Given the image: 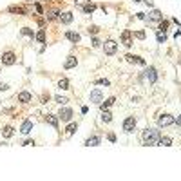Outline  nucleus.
I'll return each mask as SVG.
<instances>
[{"label": "nucleus", "mask_w": 181, "mask_h": 181, "mask_svg": "<svg viewBox=\"0 0 181 181\" xmlns=\"http://www.w3.org/2000/svg\"><path fill=\"white\" fill-rule=\"evenodd\" d=\"M54 102H56V103H60V105H65L69 100H67L65 96H56V98H54Z\"/></svg>", "instance_id": "26"}, {"label": "nucleus", "mask_w": 181, "mask_h": 181, "mask_svg": "<svg viewBox=\"0 0 181 181\" xmlns=\"http://www.w3.org/2000/svg\"><path fill=\"white\" fill-rule=\"evenodd\" d=\"M158 145H161V147H170L172 145V138H167V136L163 138V136H161L160 141H158Z\"/></svg>", "instance_id": "19"}, {"label": "nucleus", "mask_w": 181, "mask_h": 181, "mask_svg": "<svg viewBox=\"0 0 181 181\" xmlns=\"http://www.w3.org/2000/svg\"><path fill=\"white\" fill-rule=\"evenodd\" d=\"M134 127H136V118L134 116L125 118V121H123V130H125V132H132Z\"/></svg>", "instance_id": "5"}, {"label": "nucleus", "mask_w": 181, "mask_h": 181, "mask_svg": "<svg viewBox=\"0 0 181 181\" xmlns=\"http://www.w3.org/2000/svg\"><path fill=\"white\" fill-rule=\"evenodd\" d=\"M58 89H62V91H67V89H69V80H67V78H62V80L58 82Z\"/></svg>", "instance_id": "22"}, {"label": "nucleus", "mask_w": 181, "mask_h": 181, "mask_svg": "<svg viewBox=\"0 0 181 181\" xmlns=\"http://www.w3.org/2000/svg\"><path fill=\"white\" fill-rule=\"evenodd\" d=\"M65 38H67V40H71V42H75V43L82 40V36H80L78 33H75V31H67V33H65Z\"/></svg>", "instance_id": "14"}, {"label": "nucleus", "mask_w": 181, "mask_h": 181, "mask_svg": "<svg viewBox=\"0 0 181 181\" xmlns=\"http://www.w3.org/2000/svg\"><path fill=\"white\" fill-rule=\"evenodd\" d=\"M18 102H22V103H29V102H31V94H29L27 91L20 93V94H18Z\"/></svg>", "instance_id": "17"}, {"label": "nucleus", "mask_w": 181, "mask_h": 181, "mask_svg": "<svg viewBox=\"0 0 181 181\" xmlns=\"http://www.w3.org/2000/svg\"><path fill=\"white\" fill-rule=\"evenodd\" d=\"M82 9H84V13H93V11L96 9V4H93V2H85Z\"/></svg>", "instance_id": "20"}, {"label": "nucleus", "mask_w": 181, "mask_h": 181, "mask_svg": "<svg viewBox=\"0 0 181 181\" xmlns=\"http://www.w3.org/2000/svg\"><path fill=\"white\" fill-rule=\"evenodd\" d=\"M160 138H161V134L158 129H145L143 134H141V141L145 145H158Z\"/></svg>", "instance_id": "1"}, {"label": "nucleus", "mask_w": 181, "mask_h": 181, "mask_svg": "<svg viewBox=\"0 0 181 181\" xmlns=\"http://www.w3.org/2000/svg\"><path fill=\"white\" fill-rule=\"evenodd\" d=\"M165 40H167V36H165V33H158V42H160V43H163V42H165Z\"/></svg>", "instance_id": "30"}, {"label": "nucleus", "mask_w": 181, "mask_h": 181, "mask_svg": "<svg viewBox=\"0 0 181 181\" xmlns=\"http://www.w3.org/2000/svg\"><path fill=\"white\" fill-rule=\"evenodd\" d=\"M121 42H123L125 47H130L132 45V33L129 31V29H125V31L121 33Z\"/></svg>", "instance_id": "8"}, {"label": "nucleus", "mask_w": 181, "mask_h": 181, "mask_svg": "<svg viewBox=\"0 0 181 181\" xmlns=\"http://www.w3.org/2000/svg\"><path fill=\"white\" fill-rule=\"evenodd\" d=\"M143 2H145V4H149V6H152V4H154L152 0H143Z\"/></svg>", "instance_id": "41"}, {"label": "nucleus", "mask_w": 181, "mask_h": 181, "mask_svg": "<svg viewBox=\"0 0 181 181\" xmlns=\"http://www.w3.org/2000/svg\"><path fill=\"white\" fill-rule=\"evenodd\" d=\"M114 102H116L114 98H107L105 102H102V103H100V105H102V111H105L107 107H111V105H112V103H114Z\"/></svg>", "instance_id": "24"}, {"label": "nucleus", "mask_w": 181, "mask_h": 181, "mask_svg": "<svg viewBox=\"0 0 181 181\" xmlns=\"http://www.w3.org/2000/svg\"><path fill=\"white\" fill-rule=\"evenodd\" d=\"M31 129H33V121H31V120H25V121L22 123V127H20V132H22V134H29V132H31Z\"/></svg>", "instance_id": "12"}, {"label": "nucleus", "mask_w": 181, "mask_h": 181, "mask_svg": "<svg viewBox=\"0 0 181 181\" xmlns=\"http://www.w3.org/2000/svg\"><path fill=\"white\" fill-rule=\"evenodd\" d=\"M116 49H118V43L114 42V40H107L105 43H103V51H105V54H114L116 53Z\"/></svg>", "instance_id": "3"}, {"label": "nucleus", "mask_w": 181, "mask_h": 181, "mask_svg": "<svg viewBox=\"0 0 181 181\" xmlns=\"http://www.w3.org/2000/svg\"><path fill=\"white\" fill-rule=\"evenodd\" d=\"M36 40H38V42H45V29H40V31L36 33Z\"/></svg>", "instance_id": "25"}, {"label": "nucleus", "mask_w": 181, "mask_h": 181, "mask_svg": "<svg viewBox=\"0 0 181 181\" xmlns=\"http://www.w3.org/2000/svg\"><path fill=\"white\" fill-rule=\"evenodd\" d=\"M34 7H36V11H38V13H40V15H42V6H40V4H36V6H34Z\"/></svg>", "instance_id": "37"}, {"label": "nucleus", "mask_w": 181, "mask_h": 181, "mask_svg": "<svg viewBox=\"0 0 181 181\" xmlns=\"http://www.w3.org/2000/svg\"><path fill=\"white\" fill-rule=\"evenodd\" d=\"M134 2H139V0H134Z\"/></svg>", "instance_id": "42"}, {"label": "nucleus", "mask_w": 181, "mask_h": 181, "mask_svg": "<svg viewBox=\"0 0 181 181\" xmlns=\"http://www.w3.org/2000/svg\"><path fill=\"white\" fill-rule=\"evenodd\" d=\"M11 13H18V15H24V9L22 7H16V6H13V7H9Z\"/></svg>", "instance_id": "29"}, {"label": "nucleus", "mask_w": 181, "mask_h": 181, "mask_svg": "<svg viewBox=\"0 0 181 181\" xmlns=\"http://www.w3.org/2000/svg\"><path fill=\"white\" fill-rule=\"evenodd\" d=\"M134 34L138 36L139 40H143V38H145V31H136V33H134Z\"/></svg>", "instance_id": "32"}, {"label": "nucleus", "mask_w": 181, "mask_h": 181, "mask_svg": "<svg viewBox=\"0 0 181 181\" xmlns=\"http://www.w3.org/2000/svg\"><path fill=\"white\" fill-rule=\"evenodd\" d=\"M174 38H176V40H181V31L176 33V34H174Z\"/></svg>", "instance_id": "35"}, {"label": "nucleus", "mask_w": 181, "mask_h": 181, "mask_svg": "<svg viewBox=\"0 0 181 181\" xmlns=\"http://www.w3.org/2000/svg\"><path fill=\"white\" fill-rule=\"evenodd\" d=\"M102 120H103L105 123H111V121H112V114H111L109 111H102Z\"/></svg>", "instance_id": "23"}, {"label": "nucleus", "mask_w": 181, "mask_h": 181, "mask_svg": "<svg viewBox=\"0 0 181 181\" xmlns=\"http://www.w3.org/2000/svg\"><path fill=\"white\" fill-rule=\"evenodd\" d=\"M100 141H102V139L98 138V136H93V138H89L85 141V145L87 147H96V145H100Z\"/></svg>", "instance_id": "18"}, {"label": "nucleus", "mask_w": 181, "mask_h": 181, "mask_svg": "<svg viewBox=\"0 0 181 181\" xmlns=\"http://www.w3.org/2000/svg\"><path fill=\"white\" fill-rule=\"evenodd\" d=\"M145 78L149 80L150 84H156V80H158V75H156V69H154V67H149V69L145 71Z\"/></svg>", "instance_id": "9"}, {"label": "nucleus", "mask_w": 181, "mask_h": 181, "mask_svg": "<svg viewBox=\"0 0 181 181\" xmlns=\"http://www.w3.org/2000/svg\"><path fill=\"white\" fill-rule=\"evenodd\" d=\"M58 118H60L62 121H71V118H73V111H71L69 107H62L60 112H58Z\"/></svg>", "instance_id": "4"}, {"label": "nucleus", "mask_w": 181, "mask_h": 181, "mask_svg": "<svg viewBox=\"0 0 181 181\" xmlns=\"http://www.w3.org/2000/svg\"><path fill=\"white\" fill-rule=\"evenodd\" d=\"M125 58H127V62H129V64H138V65H145V60H143V58H139V56H134V54H127Z\"/></svg>", "instance_id": "11"}, {"label": "nucleus", "mask_w": 181, "mask_h": 181, "mask_svg": "<svg viewBox=\"0 0 181 181\" xmlns=\"http://www.w3.org/2000/svg\"><path fill=\"white\" fill-rule=\"evenodd\" d=\"M76 127H78L76 123H69V125H67V129H65V130H67V134H73V132L76 130Z\"/></svg>", "instance_id": "27"}, {"label": "nucleus", "mask_w": 181, "mask_h": 181, "mask_svg": "<svg viewBox=\"0 0 181 181\" xmlns=\"http://www.w3.org/2000/svg\"><path fill=\"white\" fill-rule=\"evenodd\" d=\"M167 27H169V22L167 20H160V31H167Z\"/></svg>", "instance_id": "28"}, {"label": "nucleus", "mask_w": 181, "mask_h": 181, "mask_svg": "<svg viewBox=\"0 0 181 181\" xmlns=\"http://www.w3.org/2000/svg\"><path fill=\"white\" fill-rule=\"evenodd\" d=\"M172 123H176V120H174V116H170V114H163V116L158 118V125H160V127H169Z\"/></svg>", "instance_id": "2"}, {"label": "nucleus", "mask_w": 181, "mask_h": 181, "mask_svg": "<svg viewBox=\"0 0 181 181\" xmlns=\"http://www.w3.org/2000/svg\"><path fill=\"white\" fill-rule=\"evenodd\" d=\"M58 120H60V118H58V114H47V118H45V121H47L49 125H53L54 129L58 127Z\"/></svg>", "instance_id": "16"}, {"label": "nucleus", "mask_w": 181, "mask_h": 181, "mask_svg": "<svg viewBox=\"0 0 181 181\" xmlns=\"http://www.w3.org/2000/svg\"><path fill=\"white\" fill-rule=\"evenodd\" d=\"M93 45H94V47H98V45H100V40H98V38H94V40H93Z\"/></svg>", "instance_id": "36"}, {"label": "nucleus", "mask_w": 181, "mask_h": 181, "mask_svg": "<svg viewBox=\"0 0 181 181\" xmlns=\"http://www.w3.org/2000/svg\"><path fill=\"white\" fill-rule=\"evenodd\" d=\"M149 20H163V13L160 9H152L149 13Z\"/></svg>", "instance_id": "15"}, {"label": "nucleus", "mask_w": 181, "mask_h": 181, "mask_svg": "<svg viewBox=\"0 0 181 181\" xmlns=\"http://www.w3.org/2000/svg\"><path fill=\"white\" fill-rule=\"evenodd\" d=\"M22 34H25V36H31V38H33V31L29 29V27H24V29H22Z\"/></svg>", "instance_id": "31"}, {"label": "nucleus", "mask_w": 181, "mask_h": 181, "mask_svg": "<svg viewBox=\"0 0 181 181\" xmlns=\"http://www.w3.org/2000/svg\"><path fill=\"white\" fill-rule=\"evenodd\" d=\"M15 62H16V54H15V53L7 51V53L2 54V64H4V65H13Z\"/></svg>", "instance_id": "6"}, {"label": "nucleus", "mask_w": 181, "mask_h": 181, "mask_svg": "<svg viewBox=\"0 0 181 181\" xmlns=\"http://www.w3.org/2000/svg\"><path fill=\"white\" fill-rule=\"evenodd\" d=\"M176 123H178V125H181V114L178 116V120H176Z\"/></svg>", "instance_id": "40"}, {"label": "nucleus", "mask_w": 181, "mask_h": 181, "mask_svg": "<svg viewBox=\"0 0 181 181\" xmlns=\"http://www.w3.org/2000/svg\"><path fill=\"white\" fill-rule=\"evenodd\" d=\"M13 132H15V129L7 125V127H4V130H2V136H4V138H11V136H13Z\"/></svg>", "instance_id": "21"}, {"label": "nucleus", "mask_w": 181, "mask_h": 181, "mask_svg": "<svg viewBox=\"0 0 181 181\" xmlns=\"http://www.w3.org/2000/svg\"><path fill=\"white\" fill-rule=\"evenodd\" d=\"M24 145H34V141L33 139H27V141H24Z\"/></svg>", "instance_id": "38"}, {"label": "nucleus", "mask_w": 181, "mask_h": 181, "mask_svg": "<svg viewBox=\"0 0 181 181\" xmlns=\"http://www.w3.org/2000/svg\"><path fill=\"white\" fill-rule=\"evenodd\" d=\"M85 2H87V0H75V4H82V6H84Z\"/></svg>", "instance_id": "39"}, {"label": "nucleus", "mask_w": 181, "mask_h": 181, "mask_svg": "<svg viewBox=\"0 0 181 181\" xmlns=\"http://www.w3.org/2000/svg\"><path fill=\"white\" fill-rule=\"evenodd\" d=\"M76 65H78L76 56H67V60H65V64H64L65 69H73V67H76Z\"/></svg>", "instance_id": "13"}, {"label": "nucleus", "mask_w": 181, "mask_h": 181, "mask_svg": "<svg viewBox=\"0 0 181 181\" xmlns=\"http://www.w3.org/2000/svg\"><path fill=\"white\" fill-rule=\"evenodd\" d=\"M58 20L62 22V24H71V22H73V13H69V11L60 13V15H58Z\"/></svg>", "instance_id": "10"}, {"label": "nucleus", "mask_w": 181, "mask_h": 181, "mask_svg": "<svg viewBox=\"0 0 181 181\" xmlns=\"http://www.w3.org/2000/svg\"><path fill=\"white\" fill-rule=\"evenodd\" d=\"M96 33H98V27L96 25H91L89 27V34H96Z\"/></svg>", "instance_id": "33"}, {"label": "nucleus", "mask_w": 181, "mask_h": 181, "mask_svg": "<svg viewBox=\"0 0 181 181\" xmlns=\"http://www.w3.org/2000/svg\"><path fill=\"white\" fill-rule=\"evenodd\" d=\"M102 102H103V94H102V91H100V89H94V91L91 93V103L100 105Z\"/></svg>", "instance_id": "7"}, {"label": "nucleus", "mask_w": 181, "mask_h": 181, "mask_svg": "<svg viewBox=\"0 0 181 181\" xmlns=\"http://www.w3.org/2000/svg\"><path fill=\"white\" fill-rule=\"evenodd\" d=\"M96 84H103V85H109V80H98Z\"/></svg>", "instance_id": "34"}]
</instances>
